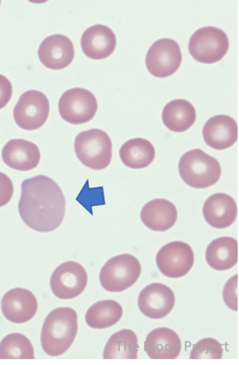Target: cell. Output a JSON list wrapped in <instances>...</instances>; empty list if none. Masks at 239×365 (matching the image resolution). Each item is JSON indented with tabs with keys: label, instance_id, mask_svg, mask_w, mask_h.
<instances>
[{
	"label": "cell",
	"instance_id": "ba28073f",
	"mask_svg": "<svg viewBox=\"0 0 239 365\" xmlns=\"http://www.w3.org/2000/svg\"><path fill=\"white\" fill-rule=\"evenodd\" d=\"M97 98L87 89L74 88L63 93L59 101V113L63 120L72 125L88 123L97 113Z\"/></svg>",
	"mask_w": 239,
	"mask_h": 365
},
{
	"label": "cell",
	"instance_id": "5b68a950",
	"mask_svg": "<svg viewBox=\"0 0 239 365\" xmlns=\"http://www.w3.org/2000/svg\"><path fill=\"white\" fill-rule=\"evenodd\" d=\"M141 264L131 254H122L111 258L101 269L99 280L108 292L118 293L129 289L139 279Z\"/></svg>",
	"mask_w": 239,
	"mask_h": 365
},
{
	"label": "cell",
	"instance_id": "484cf974",
	"mask_svg": "<svg viewBox=\"0 0 239 365\" xmlns=\"http://www.w3.org/2000/svg\"><path fill=\"white\" fill-rule=\"evenodd\" d=\"M33 344L28 337L12 333L0 342V359H34Z\"/></svg>",
	"mask_w": 239,
	"mask_h": 365
},
{
	"label": "cell",
	"instance_id": "7c38bea8",
	"mask_svg": "<svg viewBox=\"0 0 239 365\" xmlns=\"http://www.w3.org/2000/svg\"><path fill=\"white\" fill-rule=\"evenodd\" d=\"M175 305L172 289L161 283L147 285L138 298L141 313L151 319H161L171 313Z\"/></svg>",
	"mask_w": 239,
	"mask_h": 365
},
{
	"label": "cell",
	"instance_id": "d6986e66",
	"mask_svg": "<svg viewBox=\"0 0 239 365\" xmlns=\"http://www.w3.org/2000/svg\"><path fill=\"white\" fill-rule=\"evenodd\" d=\"M180 348L182 343L178 333L166 327L151 331L145 342V351L153 359H176Z\"/></svg>",
	"mask_w": 239,
	"mask_h": 365
},
{
	"label": "cell",
	"instance_id": "8fae6325",
	"mask_svg": "<svg viewBox=\"0 0 239 365\" xmlns=\"http://www.w3.org/2000/svg\"><path fill=\"white\" fill-rule=\"evenodd\" d=\"M194 262L193 248L183 242L168 243L156 256L159 272L168 278L178 279L185 276L193 268Z\"/></svg>",
	"mask_w": 239,
	"mask_h": 365
},
{
	"label": "cell",
	"instance_id": "4316f807",
	"mask_svg": "<svg viewBox=\"0 0 239 365\" xmlns=\"http://www.w3.org/2000/svg\"><path fill=\"white\" fill-rule=\"evenodd\" d=\"M221 344L214 338H205L195 344L190 354V359H221L223 358Z\"/></svg>",
	"mask_w": 239,
	"mask_h": 365
},
{
	"label": "cell",
	"instance_id": "9a60e30c",
	"mask_svg": "<svg viewBox=\"0 0 239 365\" xmlns=\"http://www.w3.org/2000/svg\"><path fill=\"white\" fill-rule=\"evenodd\" d=\"M203 134L207 145L215 150H225L237 142L238 126L230 116L218 115L206 121Z\"/></svg>",
	"mask_w": 239,
	"mask_h": 365
},
{
	"label": "cell",
	"instance_id": "52a82bcc",
	"mask_svg": "<svg viewBox=\"0 0 239 365\" xmlns=\"http://www.w3.org/2000/svg\"><path fill=\"white\" fill-rule=\"evenodd\" d=\"M50 113V103L44 93L29 90L20 97L14 109L16 124L25 130L41 128Z\"/></svg>",
	"mask_w": 239,
	"mask_h": 365
},
{
	"label": "cell",
	"instance_id": "6da1fadb",
	"mask_svg": "<svg viewBox=\"0 0 239 365\" xmlns=\"http://www.w3.org/2000/svg\"><path fill=\"white\" fill-rule=\"evenodd\" d=\"M66 204L62 190L50 178L39 175L22 183L19 212L31 230L49 232L58 229L65 218Z\"/></svg>",
	"mask_w": 239,
	"mask_h": 365
},
{
	"label": "cell",
	"instance_id": "cb8c5ba5",
	"mask_svg": "<svg viewBox=\"0 0 239 365\" xmlns=\"http://www.w3.org/2000/svg\"><path fill=\"white\" fill-rule=\"evenodd\" d=\"M139 351L136 333L129 329L116 332L106 344L104 359H136Z\"/></svg>",
	"mask_w": 239,
	"mask_h": 365
},
{
	"label": "cell",
	"instance_id": "ffe728a7",
	"mask_svg": "<svg viewBox=\"0 0 239 365\" xmlns=\"http://www.w3.org/2000/svg\"><path fill=\"white\" fill-rule=\"evenodd\" d=\"M141 220L148 229L166 232L174 226L178 220L176 206L166 199H156L143 206Z\"/></svg>",
	"mask_w": 239,
	"mask_h": 365
},
{
	"label": "cell",
	"instance_id": "9c48e42d",
	"mask_svg": "<svg viewBox=\"0 0 239 365\" xmlns=\"http://www.w3.org/2000/svg\"><path fill=\"white\" fill-rule=\"evenodd\" d=\"M182 61V51L178 42L170 38L156 41L148 49L146 58L148 71L156 78L174 75Z\"/></svg>",
	"mask_w": 239,
	"mask_h": 365
},
{
	"label": "cell",
	"instance_id": "f546056e",
	"mask_svg": "<svg viewBox=\"0 0 239 365\" xmlns=\"http://www.w3.org/2000/svg\"><path fill=\"white\" fill-rule=\"evenodd\" d=\"M13 95V87L9 79L0 75V109L6 107Z\"/></svg>",
	"mask_w": 239,
	"mask_h": 365
},
{
	"label": "cell",
	"instance_id": "603a6c76",
	"mask_svg": "<svg viewBox=\"0 0 239 365\" xmlns=\"http://www.w3.org/2000/svg\"><path fill=\"white\" fill-rule=\"evenodd\" d=\"M121 160L126 167L141 169L150 166L156 158V149L151 143L142 138L125 143L119 151Z\"/></svg>",
	"mask_w": 239,
	"mask_h": 365
},
{
	"label": "cell",
	"instance_id": "ac0fdd59",
	"mask_svg": "<svg viewBox=\"0 0 239 365\" xmlns=\"http://www.w3.org/2000/svg\"><path fill=\"white\" fill-rule=\"evenodd\" d=\"M203 215L211 227L224 230L237 219L238 206L235 199L225 193L212 195L203 205Z\"/></svg>",
	"mask_w": 239,
	"mask_h": 365
},
{
	"label": "cell",
	"instance_id": "e0dca14e",
	"mask_svg": "<svg viewBox=\"0 0 239 365\" xmlns=\"http://www.w3.org/2000/svg\"><path fill=\"white\" fill-rule=\"evenodd\" d=\"M3 161L18 171H30L39 166L41 153L39 146L29 140H9L2 150Z\"/></svg>",
	"mask_w": 239,
	"mask_h": 365
},
{
	"label": "cell",
	"instance_id": "5bb4252c",
	"mask_svg": "<svg viewBox=\"0 0 239 365\" xmlns=\"http://www.w3.org/2000/svg\"><path fill=\"white\" fill-rule=\"evenodd\" d=\"M39 60L47 68L60 71L72 63L74 47L66 36L56 34L48 36L41 42L39 49Z\"/></svg>",
	"mask_w": 239,
	"mask_h": 365
},
{
	"label": "cell",
	"instance_id": "8992f818",
	"mask_svg": "<svg viewBox=\"0 0 239 365\" xmlns=\"http://www.w3.org/2000/svg\"><path fill=\"white\" fill-rule=\"evenodd\" d=\"M230 48V41L224 31L215 26H205L195 31L189 41L188 49L196 61L214 63L220 61Z\"/></svg>",
	"mask_w": 239,
	"mask_h": 365
},
{
	"label": "cell",
	"instance_id": "44dd1931",
	"mask_svg": "<svg viewBox=\"0 0 239 365\" xmlns=\"http://www.w3.org/2000/svg\"><path fill=\"white\" fill-rule=\"evenodd\" d=\"M205 260L216 271H228L238 262V243L231 237H222L207 247Z\"/></svg>",
	"mask_w": 239,
	"mask_h": 365
},
{
	"label": "cell",
	"instance_id": "83f0119b",
	"mask_svg": "<svg viewBox=\"0 0 239 365\" xmlns=\"http://www.w3.org/2000/svg\"><path fill=\"white\" fill-rule=\"evenodd\" d=\"M223 298L228 308L238 311V274L228 280L223 291Z\"/></svg>",
	"mask_w": 239,
	"mask_h": 365
},
{
	"label": "cell",
	"instance_id": "4dcf8cb0",
	"mask_svg": "<svg viewBox=\"0 0 239 365\" xmlns=\"http://www.w3.org/2000/svg\"><path fill=\"white\" fill-rule=\"evenodd\" d=\"M0 4H1V2H0Z\"/></svg>",
	"mask_w": 239,
	"mask_h": 365
},
{
	"label": "cell",
	"instance_id": "7a4b0ae2",
	"mask_svg": "<svg viewBox=\"0 0 239 365\" xmlns=\"http://www.w3.org/2000/svg\"><path fill=\"white\" fill-rule=\"evenodd\" d=\"M78 315L71 308L51 312L42 326L41 344L48 356H62L73 345L78 332Z\"/></svg>",
	"mask_w": 239,
	"mask_h": 365
},
{
	"label": "cell",
	"instance_id": "7402d4cb",
	"mask_svg": "<svg viewBox=\"0 0 239 365\" xmlns=\"http://www.w3.org/2000/svg\"><path fill=\"white\" fill-rule=\"evenodd\" d=\"M162 119L168 130L182 133L188 130L195 123L196 110L187 100L176 99L164 107Z\"/></svg>",
	"mask_w": 239,
	"mask_h": 365
},
{
	"label": "cell",
	"instance_id": "30bf717a",
	"mask_svg": "<svg viewBox=\"0 0 239 365\" xmlns=\"http://www.w3.org/2000/svg\"><path fill=\"white\" fill-rule=\"evenodd\" d=\"M51 288L56 297L72 299L81 295L88 284L86 269L76 262L60 264L51 277Z\"/></svg>",
	"mask_w": 239,
	"mask_h": 365
},
{
	"label": "cell",
	"instance_id": "3957f363",
	"mask_svg": "<svg viewBox=\"0 0 239 365\" xmlns=\"http://www.w3.org/2000/svg\"><path fill=\"white\" fill-rule=\"evenodd\" d=\"M178 171L183 182L195 189L214 186L221 177L220 163L201 150L185 153L180 158Z\"/></svg>",
	"mask_w": 239,
	"mask_h": 365
},
{
	"label": "cell",
	"instance_id": "277c9868",
	"mask_svg": "<svg viewBox=\"0 0 239 365\" xmlns=\"http://www.w3.org/2000/svg\"><path fill=\"white\" fill-rule=\"evenodd\" d=\"M74 151L84 166L93 170H103L113 158V144L105 131L92 129L76 136Z\"/></svg>",
	"mask_w": 239,
	"mask_h": 365
},
{
	"label": "cell",
	"instance_id": "4fadbf2b",
	"mask_svg": "<svg viewBox=\"0 0 239 365\" xmlns=\"http://www.w3.org/2000/svg\"><path fill=\"white\" fill-rule=\"evenodd\" d=\"M39 309L36 296L31 291L15 288L8 291L1 301L2 313L14 324H25L33 319Z\"/></svg>",
	"mask_w": 239,
	"mask_h": 365
},
{
	"label": "cell",
	"instance_id": "d4e9b609",
	"mask_svg": "<svg viewBox=\"0 0 239 365\" xmlns=\"http://www.w3.org/2000/svg\"><path fill=\"white\" fill-rule=\"evenodd\" d=\"M123 315L121 305L114 300L99 301L90 307L85 321L93 329H105L118 324Z\"/></svg>",
	"mask_w": 239,
	"mask_h": 365
},
{
	"label": "cell",
	"instance_id": "2e32d148",
	"mask_svg": "<svg viewBox=\"0 0 239 365\" xmlns=\"http://www.w3.org/2000/svg\"><path fill=\"white\" fill-rule=\"evenodd\" d=\"M116 46V36L107 26L98 24L90 26L82 35V51L90 59H106L113 54Z\"/></svg>",
	"mask_w": 239,
	"mask_h": 365
},
{
	"label": "cell",
	"instance_id": "f1b7e54d",
	"mask_svg": "<svg viewBox=\"0 0 239 365\" xmlns=\"http://www.w3.org/2000/svg\"><path fill=\"white\" fill-rule=\"evenodd\" d=\"M14 195V184L6 174L0 173V207L6 205Z\"/></svg>",
	"mask_w": 239,
	"mask_h": 365
}]
</instances>
